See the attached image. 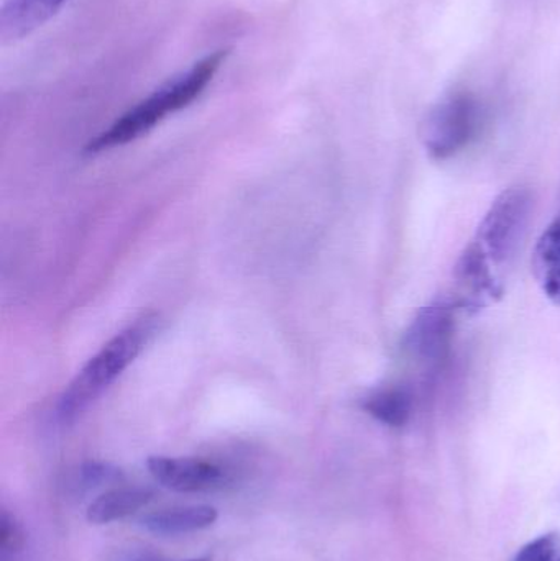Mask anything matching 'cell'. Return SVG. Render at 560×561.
Returning <instances> with one entry per match:
<instances>
[{
	"label": "cell",
	"mask_w": 560,
	"mask_h": 561,
	"mask_svg": "<svg viewBox=\"0 0 560 561\" xmlns=\"http://www.w3.org/2000/svg\"><path fill=\"white\" fill-rule=\"evenodd\" d=\"M229 51L219 49L197 61L183 75L168 81L167 84L151 92L147 99L138 102L130 111L125 112L107 130L89 141L85 153L98 154L112 148L124 147L157 127L160 122L174 112L186 108L196 101L204 89L213 81Z\"/></svg>",
	"instance_id": "6da1fadb"
},
{
	"label": "cell",
	"mask_w": 560,
	"mask_h": 561,
	"mask_svg": "<svg viewBox=\"0 0 560 561\" xmlns=\"http://www.w3.org/2000/svg\"><path fill=\"white\" fill-rule=\"evenodd\" d=\"M157 332V317L145 316L108 340L72 379L56 405L59 424H69L89 408L144 352Z\"/></svg>",
	"instance_id": "7a4b0ae2"
},
{
	"label": "cell",
	"mask_w": 560,
	"mask_h": 561,
	"mask_svg": "<svg viewBox=\"0 0 560 561\" xmlns=\"http://www.w3.org/2000/svg\"><path fill=\"white\" fill-rule=\"evenodd\" d=\"M485 118L482 102L467 91L454 92L434 105L421 124V141L431 157L447 160L469 147Z\"/></svg>",
	"instance_id": "3957f363"
},
{
	"label": "cell",
	"mask_w": 560,
	"mask_h": 561,
	"mask_svg": "<svg viewBox=\"0 0 560 561\" xmlns=\"http://www.w3.org/2000/svg\"><path fill=\"white\" fill-rule=\"evenodd\" d=\"M532 214V196L523 187H512L496 197L483 217L473 243L490 265L502 272L518 252Z\"/></svg>",
	"instance_id": "277c9868"
},
{
	"label": "cell",
	"mask_w": 560,
	"mask_h": 561,
	"mask_svg": "<svg viewBox=\"0 0 560 561\" xmlns=\"http://www.w3.org/2000/svg\"><path fill=\"white\" fill-rule=\"evenodd\" d=\"M453 336V304L433 300L414 317L404 333L403 350L416 365L436 368L449 355Z\"/></svg>",
	"instance_id": "5b68a950"
},
{
	"label": "cell",
	"mask_w": 560,
	"mask_h": 561,
	"mask_svg": "<svg viewBox=\"0 0 560 561\" xmlns=\"http://www.w3.org/2000/svg\"><path fill=\"white\" fill-rule=\"evenodd\" d=\"M454 280L456 304L467 312H479L502 293L499 272L490 265L473 242L457 262Z\"/></svg>",
	"instance_id": "8992f818"
},
{
	"label": "cell",
	"mask_w": 560,
	"mask_h": 561,
	"mask_svg": "<svg viewBox=\"0 0 560 561\" xmlns=\"http://www.w3.org/2000/svg\"><path fill=\"white\" fill-rule=\"evenodd\" d=\"M147 467L161 486L178 493L214 490L226 480L219 465L201 458L150 457Z\"/></svg>",
	"instance_id": "52a82bcc"
},
{
	"label": "cell",
	"mask_w": 560,
	"mask_h": 561,
	"mask_svg": "<svg viewBox=\"0 0 560 561\" xmlns=\"http://www.w3.org/2000/svg\"><path fill=\"white\" fill-rule=\"evenodd\" d=\"M68 0H5L0 12V38L19 42L53 19Z\"/></svg>",
	"instance_id": "ba28073f"
},
{
	"label": "cell",
	"mask_w": 560,
	"mask_h": 561,
	"mask_svg": "<svg viewBox=\"0 0 560 561\" xmlns=\"http://www.w3.org/2000/svg\"><path fill=\"white\" fill-rule=\"evenodd\" d=\"M217 517L219 514L214 507L190 506L147 514L141 517L140 524L148 533L157 536H178V534L207 529L216 523Z\"/></svg>",
	"instance_id": "9c48e42d"
},
{
	"label": "cell",
	"mask_w": 560,
	"mask_h": 561,
	"mask_svg": "<svg viewBox=\"0 0 560 561\" xmlns=\"http://www.w3.org/2000/svg\"><path fill=\"white\" fill-rule=\"evenodd\" d=\"M153 500V491L147 488H118L99 496L88 507L89 523L104 526L114 520L125 519L147 506Z\"/></svg>",
	"instance_id": "30bf717a"
},
{
	"label": "cell",
	"mask_w": 560,
	"mask_h": 561,
	"mask_svg": "<svg viewBox=\"0 0 560 561\" xmlns=\"http://www.w3.org/2000/svg\"><path fill=\"white\" fill-rule=\"evenodd\" d=\"M533 272L542 293L552 302L560 304V219L539 237L533 255Z\"/></svg>",
	"instance_id": "8fae6325"
},
{
	"label": "cell",
	"mask_w": 560,
	"mask_h": 561,
	"mask_svg": "<svg viewBox=\"0 0 560 561\" xmlns=\"http://www.w3.org/2000/svg\"><path fill=\"white\" fill-rule=\"evenodd\" d=\"M362 409L375 421L400 428L410 421L413 412V396L404 386H385L365 396Z\"/></svg>",
	"instance_id": "7c38bea8"
},
{
	"label": "cell",
	"mask_w": 560,
	"mask_h": 561,
	"mask_svg": "<svg viewBox=\"0 0 560 561\" xmlns=\"http://www.w3.org/2000/svg\"><path fill=\"white\" fill-rule=\"evenodd\" d=\"M513 561H560V534L549 533L532 540Z\"/></svg>",
	"instance_id": "4fadbf2b"
},
{
	"label": "cell",
	"mask_w": 560,
	"mask_h": 561,
	"mask_svg": "<svg viewBox=\"0 0 560 561\" xmlns=\"http://www.w3.org/2000/svg\"><path fill=\"white\" fill-rule=\"evenodd\" d=\"M122 478L124 477H122V471L118 468L107 463L91 461V463H85L79 470L78 486L81 490L89 491L94 490V488L104 486V484L117 483Z\"/></svg>",
	"instance_id": "5bb4252c"
},
{
	"label": "cell",
	"mask_w": 560,
	"mask_h": 561,
	"mask_svg": "<svg viewBox=\"0 0 560 561\" xmlns=\"http://www.w3.org/2000/svg\"><path fill=\"white\" fill-rule=\"evenodd\" d=\"M26 536L23 527L16 523L15 517L10 516L7 511H2L0 517V549L7 553L22 552L25 547Z\"/></svg>",
	"instance_id": "9a60e30c"
},
{
	"label": "cell",
	"mask_w": 560,
	"mask_h": 561,
	"mask_svg": "<svg viewBox=\"0 0 560 561\" xmlns=\"http://www.w3.org/2000/svg\"><path fill=\"white\" fill-rule=\"evenodd\" d=\"M117 561H163L147 552H130L118 557Z\"/></svg>",
	"instance_id": "2e32d148"
},
{
	"label": "cell",
	"mask_w": 560,
	"mask_h": 561,
	"mask_svg": "<svg viewBox=\"0 0 560 561\" xmlns=\"http://www.w3.org/2000/svg\"><path fill=\"white\" fill-rule=\"evenodd\" d=\"M187 561H210L209 559H194V560H187Z\"/></svg>",
	"instance_id": "e0dca14e"
}]
</instances>
